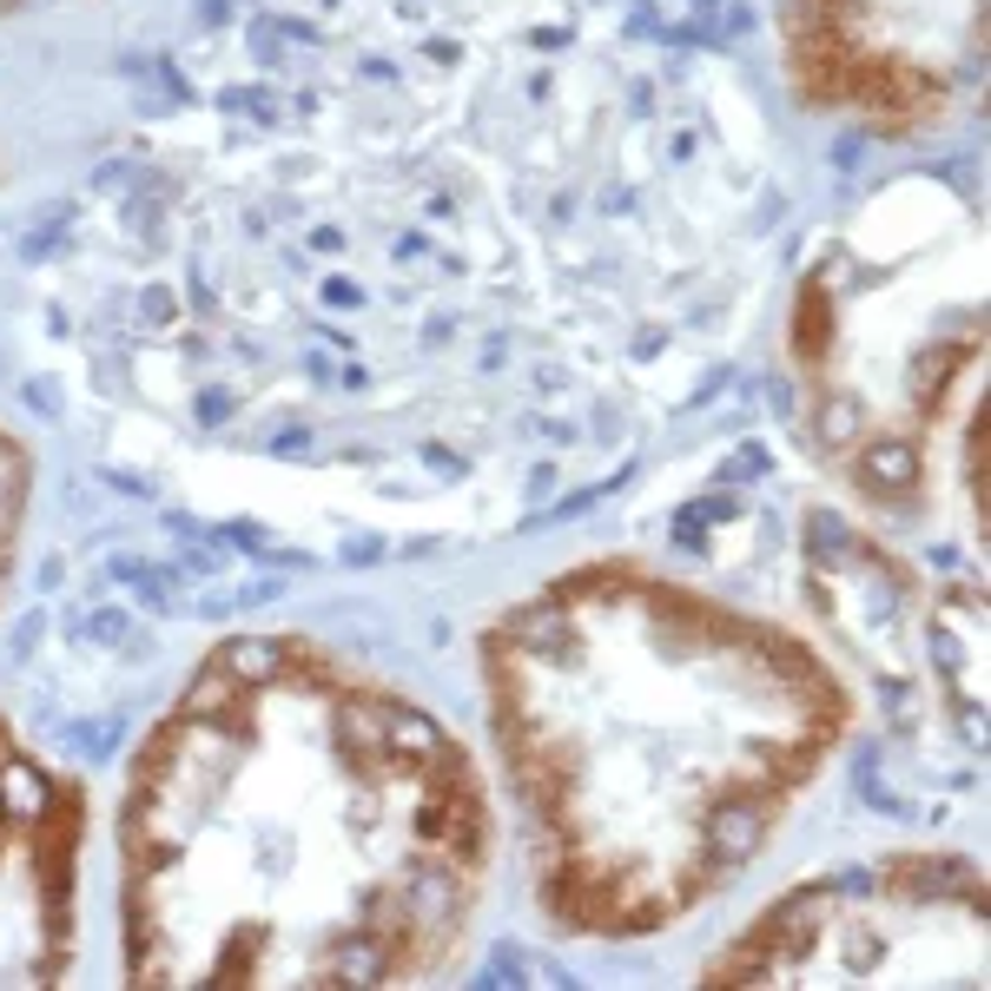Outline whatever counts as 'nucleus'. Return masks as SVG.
<instances>
[{"label":"nucleus","instance_id":"obj_6","mask_svg":"<svg viewBox=\"0 0 991 991\" xmlns=\"http://www.w3.org/2000/svg\"><path fill=\"white\" fill-rule=\"evenodd\" d=\"M87 628H93L100 641H113V635H126V615H120V609H100V615H93Z\"/></svg>","mask_w":991,"mask_h":991},{"label":"nucleus","instance_id":"obj_8","mask_svg":"<svg viewBox=\"0 0 991 991\" xmlns=\"http://www.w3.org/2000/svg\"><path fill=\"white\" fill-rule=\"evenodd\" d=\"M225 410H231V397H225V390H212V397H199V417H205V424H218V417H225Z\"/></svg>","mask_w":991,"mask_h":991},{"label":"nucleus","instance_id":"obj_2","mask_svg":"<svg viewBox=\"0 0 991 991\" xmlns=\"http://www.w3.org/2000/svg\"><path fill=\"white\" fill-rule=\"evenodd\" d=\"M225 661H231V668H244V675H265L272 661H278V648H272V641H231Z\"/></svg>","mask_w":991,"mask_h":991},{"label":"nucleus","instance_id":"obj_7","mask_svg":"<svg viewBox=\"0 0 991 991\" xmlns=\"http://www.w3.org/2000/svg\"><path fill=\"white\" fill-rule=\"evenodd\" d=\"M27 403H34V410H47V417H53V410H60V390H53V384H27Z\"/></svg>","mask_w":991,"mask_h":991},{"label":"nucleus","instance_id":"obj_4","mask_svg":"<svg viewBox=\"0 0 991 991\" xmlns=\"http://www.w3.org/2000/svg\"><path fill=\"white\" fill-rule=\"evenodd\" d=\"M225 106H238V113H265V120H272V106H278V100H272V93H259V87H231V93H225Z\"/></svg>","mask_w":991,"mask_h":991},{"label":"nucleus","instance_id":"obj_3","mask_svg":"<svg viewBox=\"0 0 991 991\" xmlns=\"http://www.w3.org/2000/svg\"><path fill=\"white\" fill-rule=\"evenodd\" d=\"M285 40H291L285 21H252V53L259 60H285Z\"/></svg>","mask_w":991,"mask_h":991},{"label":"nucleus","instance_id":"obj_9","mask_svg":"<svg viewBox=\"0 0 991 991\" xmlns=\"http://www.w3.org/2000/svg\"><path fill=\"white\" fill-rule=\"evenodd\" d=\"M225 14H231V8H225V0H205V8H199V21H205V27H218Z\"/></svg>","mask_w":991,"mask_h":991},{"label":"nucleus","instance_id":"obj_1","mask_svg":"<svg viewBox=\"0 0 991 991\" xmlns=\"http://www.w3.org/2000/svg\"><path fill=\"white\" fill-rule=\"evenodd\" d=\"M60 231H66V205H47V218L21 238V259H47V244H53Z\"/></svg>","mask_w":991,"mask_h":991},{"label":"nucleus","instance_id":"obj_5","mask_svg":"<svg viewBox=\"0 0 991 991\" xmlns=\"http://www.w3.org/2000/svg\"><path fill=\"white\" fill-rule=\"evenodd\" d=\"M139 311H146L152 324H173V291H146V298H139Z\"/></svg>","mask_w":991,"mask_h":991}]
</instances>
